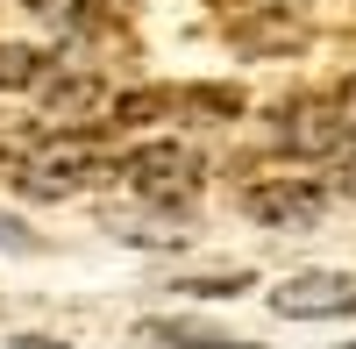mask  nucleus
Returning a JSON list of instances; mask_svg holds the SVG:
<instances>
[{
	"mask_svg": "<svg viewBox=\"0 0 356 349\" xmlns=\"http://www.w3.org/2000/svg\"><path fill=\"white\" fill-rule=\"evenodd\" d=\"M342 349H356V342H342Z\"/></svg>",
	"mask_w": 356,
	"mask_h": 349,
	"instance_id": "obj_14",
	"label": "nucleus"
},
{
	"mask_svg": "<svg viewBox=\"0 0 356 349\" xmlns=\"http://www.w3.org/2000/svg\"><path fill=\"white\" fill-rule=\"evenodd\" d=\"M271 307L285 321H342V314H356V278L349 271H300L271 293Z\"/></svg>",
	"mask_w": 356,
	"mask_h": 349,
	"instance_id": "obj_4",
	"label": "nucleus"
},
{
	"mask_svg": "<svg viewBox=\"0 0 356 349\" xmlns=\"http://www.w3.org/2000/svg\"><path fill=\"white\" fill-rule=\"evenodd\" d=\"M243 207L264 228H314L321 214H328V193H321L314 179H271V186H250Z\"/></svg>",
	"mask_w": 356,
	"mask_h": 349,
	"instance_id": "obj_5",
	"label": "nucleus"
},
{
	"mask_svg": "<svg viewBox=\"0 0 356 349\" xmlns=\"http://www.w3.org/2000/svg\"><path fill=\"white\" fill-rule=\"evenodd\" d=\"M86 179H100V150L86 136H50V143H36V150L15 164V186L36 193V200H65Z\"/></svg>",
	"mask_w": 356,
	"mask_h": 349,
	"instance_id": "obj_1",
	"label": "nucleus"
},
{
	"mask_svg": "<svg viewBox=\"0 0 356 349\" xmlns=\"http://www.w3.org/2000/svg\"><path fill=\"white\" fill-rule=\"evenodd\" d=\"M143 342H157V349H250L243 335H228L214 321H150Z\"/></svg>",
	"mask_w": 356,
	"mask_h": 349,
	"instance_id": "obj_7",
	"label": "nucleus"
},
{
	"mask_svg": "<svg viewBox=\"0 0 356 349\" xmlns=\"http://www.w3.org/2000/svg\"><path fill=\"white\" fill-rule=\"evenodd\" d=\"M0 250H36V243H29V228H22V221L0 214Z\"/></svg>",
	"mask_w": 356,
	"mask_h": 349,
	"instance_id": "obj_12",
	"label": "nucleus"
},
{
	"mask_svg": "<svg viewBox=\"0 0 356 349\" xmlns=\"http://www.w3.org/2000/svg\"><path fill=\"white\" fill-rule=\"evenodd\" d=\"M107 93H100V79L93 72H65V79H43V114L50 122H72V114H93Z\"/></svg>",
	"mask_w": 356,
	"mask_h": 349,
	"instance_id": "obj_6",
	"label": "nucleus"
},
{
	"mask_svg": "<svg viewBox=\"0 0 356 349\" xmlns=\"http://www.w3.org/2000/svg\"><path fill=\"white\" fill-rule=\"evenodd\" d=\"M349 136H356V122L328 100H292L278 114V150H292V157H342Z\"/></svg>",
	"mask_w": 356,
	"mask_h": 349,
	"instance_id": "obj_3",
	"label": "nucleus"
},
{
	"mask_svg": "<svg viewBox=\"0 0 356 349\" xmlns=\"http://www.w3.org/2000/svg\"><path fill=\"white\" fill-rule=\"evenodd\" d=\"M36 79H43V50L0 43V93H8V86H36Z\"/></svg>",
	"mask_w": 356,
	"mask_h": 349,
	"instance_id": "obj_9",
	"label": "nucleus"
},
{
	"mask_svg": "<svg viewBox=\"0 0 356 349\" xmlns=\"http://www.w3.org/2000/svg\"><path fill=\"white\" fill-rule=\"evenodd\" d=\"M250 271H207V278H186L178 293H193V300H235V293H250Z\"/></svg>",
	"mask_w": 356,
	"mask_h": 349,
	"instance_id": "obj_10",
	"label": "nucleus"
},
{
	"mask_svg": "<svg viewBox=\"0 0 356 349\" xmlns=\"http://www.w3.org/2000/svg\"><path fill=\"white\" fill-rule=\"evenodd\" d=\"M335 107H342V114H349V122H356V79L342 86V100H335Z\"/></svg>",
	"mask_w": 356,
	"mask_h": 349,
	"instance_id": "obj_13",
	"label": "nucleus"
},
{
	"mask_svg": "<svg viewBox=\"0 0 356 349\" xmlns=\"http://www.w3.org/2000/svg\"><path fill=\"white\" fill-rule=\"evenodd\" d=\"M300 43H307V22H292L285 8H271L264 22L243 29V50H300Z\"/></svg>",
	"mask_w": 356,
	"mask_h": 349,
	"instance_id": "obj_8",
	"label": "nucleus"
},
{
	"mask_svg": "<svg viewBox=\"0 0 356 349\" xmlns=\"http://www.w3.org/2000/svg\"><path fill=\"white\" fill-rule=\"evenodd\" d=\"M36 15H50V22H79V8H93V0H29Z\"/></svg>",
	"mask_w": 356,
	"mask_h": 349,
	"instance_id": "obj_11",
	"label": "nucleus"
},
{
	"mask_svg": "<svg viewBox=\"0 0 356 349\" xmlns=\"http://www.w3.org/2000/svg\"><path fill=\"white\" fill-rule=\"evenodd\" d=\"M200 150H186V143H143V150H129L122 164V179L143 193V200H157V207H186V200L200 193Z\"/></svg>",
	"mask_w": 356,
	"mask_h": 349,
	"instance_id": "obj_2",
	"label": "nucleus"
}]
</instances>
